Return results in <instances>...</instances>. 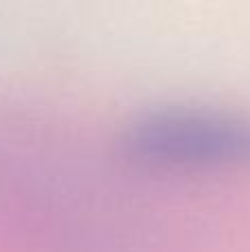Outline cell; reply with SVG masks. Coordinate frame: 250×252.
<instances>
[{
	"label": "cell",
	"mask_w": 250,
	"mask_h": 252,
	"mask_svg": "<svg viewBox=\"0 0 250 252\" xmlns=\"http://www.w3.org/2000/svg\"><path fill=\"white\" fill-rule=\"evenodd\" d=\"M120 151L153 168H204L250 161V118L211 106H155L133 115Z\"/></svg>",
	"instance_id": "obj_1"
}]
</instances>
